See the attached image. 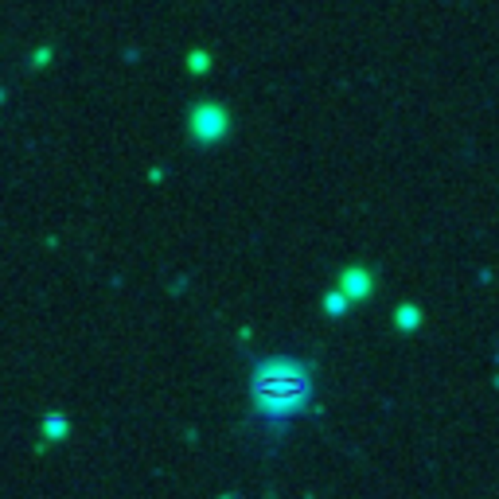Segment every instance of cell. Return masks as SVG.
<instances>
[{
  "mask_svg": "<svg viewBox=\"0 0 499 499\" xmlns=\"http://www.w3.org/2000/svg\"><path fill=\"white\" fill-rule=\"evenodd\" d=\"M250 395H254V406L265 418H293V413H301L309 406L312 382H309V370L301 363H293V359H265L254 370Z\"/></svg>",
  "mask_w": 499,
  "mask_h": 499,
  "instance_id": "obj_1",
  "label": "cell"
}]
</instances>
